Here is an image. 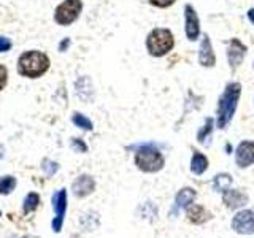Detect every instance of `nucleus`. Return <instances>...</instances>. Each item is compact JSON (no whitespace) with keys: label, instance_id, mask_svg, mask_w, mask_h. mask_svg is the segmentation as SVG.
Wrapping results in <instances>:
<instances>
[{"label":"nucleus","instance_id":"nucleus-1","mask_svg":"<svg viewBox=\"0 0 254 238\" xmlns=\"http://www.w3.org/2000/svg\"><path fill=\"white\" fill-rule=\"evenodd\" d=\"M242 95V84L238 81H230L226 84L224 91L219 95L216 105V127L221 130H226L230 121L234 119L238 102Z\"/></svg>","mask_w":254,"mask_h":238},{"label":"nucleus","instance_id":"nucleus-2","mask_svg":"<svg viewBox=\"0 0 254 238\" xmlns=\"http://www.w3.org/2000/svg\"><path fill=\"white\" fill-rule=\"evenodd\" d=\"M145 46L151 58H156V59L165 58V56L175 48L173 32L167 27H154L146 35Z\"/></svg>","mask_w":254,"mask_h":238},{"label":"nucleus","instance_id":"nucleus-3","mask_svg":"<svg viewBox=\"0 0 254 238\" xmlns=\"http://www.w3.org/2000/svg\"><path fill=\"white\" fill-rule=\"evenodd\" d=\"M48 68H50V58L37 50H32L21 54L18 60V71L19 75L27 76V78H40L43 76Z\"/></svg>","mask_w":254,"mask_h":238},{"label":"nucleus","instance_id":"nucleus-4","mask_svg":"<svg viewBox=\"0 0 254 238\" xmlns=\"http://www.w3.org/2000/svg\"><path fill=\"white\" fill-rule=\"evenodd\" d=\"M133 161H135V165H137V169L145 173L161 172L165 165V159L161 151L156 148L154 143L138 145V149L135 151Z\"/></svg>","mask_w":254,"mask_h":238},{"label":"nucleus","instance_id":"nucleus-5","mask_svg":"<svg viewBox=\"0 0 254 238\" xmlns=\"http://www.w3.org/2000/svg\"><path fill=\"white\" fill-rule=\"evenodd\" d=\"M83 11V2L81 0H64V2L56 8L54 11V21L59 26H70L73 24L79 14Z\"/></svg>","mask_w":254,"mask_h":238},{"label":"nucleus","instance_id":"nucleus-6","mask_svg":"<svg viewBox=\"0 0 254 238\" xmlns=\"http://www.w3.org/2000/svg\"><path fill=\"white\" fill-rule=\"evenodd\" d=\"M246 53H248V48H246L238 38H230L227 42L226 54H227L229 68L232 73L237 71V68L243 63V59L246 58Z\"/></svg>","mask_w":254,"mask_h":238},{"label":"nucleus","instance_id":"nucleus-7","mask_svg":"<svg viewBox=\"0 0 254 238\" xmlns=\"http://www.w3.org/2000/svg\"><path fill=\"white\" fill-rule=\"evenodd\" d=\"M185 34L189 42H195L200 37V19L192 5H185Z\"/></svg>","mask_w":254,"mask_h":238},{"label":"nucleus","instance_id":"nucleus-8","mask_svg":"<svg viewBox=\"0 0 254 238\" xmlns=\"http://www.w3.org/2000/svg\"><path fill=\"white\" fill-rule=\"evenodd\" d=\"M53 208L56 213V218L53 219V230L54 232H61L64 218H65L67 211V190L61 189L53 195Z\"/></svg>","mask_w":254,"mask_h":238},{"label":"nucleus","instance_id":"nucleus-9","mask_svg":"<svg viewBox=\"0 0 254 238\" xmlns=\"http://www.w3.org/2000/svg\"><path fill=\"white\" fill-rule=\"evenodd\" d=\"M232 229L240 235L254 234V211L243 210L240 213H237L232 219Z\"/></svg>","mask_w":254,"mask_h":238},{"label":"nucleus","instance_id":"nucleus-10","mask_svg":"<svg viewBox=\"0 0 254 238\" xmlns=\"http://www.w3.org/2000/svg\"><path fill=\"white\" fill-rule=\"evenodd\" d=\"M198 63L203 68H213L216 65V54H214L210 35H203L200 46H198Z\"/></svg>","mask_w":254,"mask_h":238},{"label":"nucleus","instance_id":"nucleus-11","mask_svg":"<svg viewBox=\"0 0 254 238\" xmlns=\"http://www.w3.org/2000/svg\"><path fill=\"white\" fill-rule=\"evenodd\" d=\"M235 164L240 169H246L254 164V141L245 140L235 149Z\"/></svg>","mask_w":254,"mask_h":238},{"label":"nucleus","instance_id":"nucleus-12","mask_svg":"<svg viewBox=\"0 0 254 238\" xmlns=\"http://www.w3.org/2000/svg\"><path fill=\"white\" fill-rule=\"evenodd\" d=\"M222 202L226 203L227 208L237 210V208H242V206H245L246 203H248L250 198L240 189H229V190H226V192H224Z\"/></svg>","mask_w":254,"mask_h":238},{"label":"nucleus","instance_id":"nucleus-13","mask_svg":"<svg viewBox=\"0 0 254 238\" xmlns=\"http://www.w3.org/2000/svg\"><path fill=\"white\" fill-rule=\"evenodd\" d=\"M71 189H73V194L79 198L83 197H87L89 194L94 192L95 189V181L92 179V177H89V175H81V177H78L73 182V186H71Z\"/></svg>","mask_w":254,"mask_h":238},{"label":"nucleus","instance_id":"nucleus-14","mask_svg":"<svg viewBox=\"0 0 254 238\" xmlns=\"http://www.w3.org/2000/svg\"><path fill=\"white\" fill-rule=\"evenodd\" d=\"M211 218V214L206 211L203 206L200 205H192L188 206V219L194 224H203L205 221H208Z\"/></svg>","mask_w":254,"mask_h":238},{"label":"nucleus","instance_id":"nucleus-15","mask_svg":"<svg viewBox=\"0 0 254 238\" xmlns=\"http://www.w3.org/2000/svg\"><path fill=\"white\" fill-rule=\"evenodd\" d=\"M195 197H197V192L192 187H183L180 189L177 197H175V202H177L178 208H188V206L194 203Z\"/></svg>","mask_w":254,"mask_h":238},{"label":"nucleus","instance_id":"nucleus-16","mask_svg":"<svg viewBox=\"0 0 254 238\" xmlns=\"http://www.w3.org/2000/svg\"><path fill=\"white\" fill-rule=\"evenodd\" d=\"M208 169V159L200 151H194L192 157H190V172L194 175H202Z\"/></svg>","mask_w":254,"mask_h":238},{"label":"nucleus","instance_id":"nucleus-17","mask_svg":"<svg viewBox=\"0 0 254 238\" xmlns=\"http://www.w3.org/2000/svg\"><path fill=\"white\" fill-rule=\"evenodd\" d=\"M75 87H76V94H78L79 99L91 100V97H92V83H91L89 78H87V76H81L76 81Z\"/></svg>","mask_w":254,"mask_h":238},{"label":"nucleus","instance_id":"nucleus-18","mask_svg":"<svg viewBox=\"0 0 254 238\" xmlns=\"http://www.w3.org/2000/svg\"><path fill=\"white\" fill-rule=\"evenodd\" d=\"M230 184H232V177L229 173H219L213 179V189L216 192H226L230 189Z\"/></svg>","mask_w":254,"mask_h":238},{"label":"nucleus","instance_id":"nucleus-19","mask_svg":"<svg viewBox=\"0 0 254 238\" xmlns=\"http://www.w3.org/2000/svg\"><path fill=\"white\" fill-rule=\"evenodd\" d=\"M213 125H214V119L213 118H206L203 127L197 133V141L198 143H202V145H206V143H210V137H211V132H213Z\"/></svg>","mask_w":254,"mask_h":238},{"label":"nucleus","instance_id":"nucleus-20","mask_svg":"<svg viewBox=\"0 0 254 238\" xmlns=\"http://www.w3.org/2000/svg\"><path fill=\"white\" fill-rule=\"evenodd\" d=\"M40 205V195L37 192H30L24 198V213H32L38 208Z\"/></svg>","mask_w":254,"mask_h":238},{"label":"nucleus","instance_id":"nucleus-21","mask_svg":"<svg viewBox=\"0 0 254 238\" xmlns=\"http://www.w3.org/2000/svg\"><path fill=\"white\" fill-rule=\"evenodd\" d=\"M71 121H73V124L76 127H79V129H83V130H92L94 129V124H92L91 119L86 118L81 113H75L73 116H71Z\"/></svg>","mask_w":254,"mask_h":238},{"label":"nucleus","instance_id":"nucleus-22","mask_svg":"<svg viewBox=\"0 0 254 238\" xmlns=\"http://www.w3.org/2000/svg\"><path fill=\"white\" fill-rule=\"evenodd\" d=\"M16 187V178L6 175V177L0 178V194L2 195H8L11 190Z\"/></svg>","mask_w":254,"mask_h":238},{"label":"nucleus","instance_id":"nucleus-23","mask_svg":"<svg viewBox=\"0 0 254 238\" xmlns=\"http://www.w3.org/2000/svg\"><path fill=\"white\" fill-rule=\"evenodd\" d=\"M146 2L154 6V8H161V10H165V8H170L177 3V0H146Z\"/></svg>","mask_w":254,"mask_h":238},{"label":"nucleus","instance_id":"nucleus-24","mask_svg":"<svg viewBox=\"0 0 254 238\" xmlns=\"http://www.w3.org/2000/svg\"><path fill=\"white\" fill-rule=\"evenodd\" d=\"M42 167H43V170H45V173L48 175V177H53V175L59 170V165L56 162H53V161H50V159H45Z\"/></svg>","mask_w":254,"mask_h":238},{"label":"nucleus","instance_id":"nucleus-25","mask_svg":"<svg viewBox=\"0 0 254 238\" xmlns=\"http://www.w3.org/2000/svg\"><path fill=\"white\" fill-rule=\"evenodd\" d=\"M71 146H73V149L79 151V153H86V151H87V146L84 145V141L81 138H73V140H71Z\"/></svg>","mask_w":254,"mask_h":238},{"label":"nucleus","instance_id":"nucleus-26","mask_svg":"<svg viewBox=\"0 0 254 238\" xmlns=\"http://www.w3.org/2000/svg\"><path fill=\"white\" fill-rule=\"evenodd\" d=\"M6 81H8V71L3 65H0V91L6 86Z\"/></svg>","mask_w":254,"mask_h":238},{"label":"nucleus","instance_id":"nucleus-27","mask_svg":"<svg viewBox=\"0 0 254 238\" xmlns=\"http://www.w3.org/2000/svg\"><path fill=\"white\" fill-rule=\"evenodd\" d=\"M11 48V42L10 38L6 37H0V53H6Z\"/></svg>","mask_w":254,"mask_h":238},{"label":"nucleus","instance_id":"nucleus-28","mask_svg":"<svg viewBox=\"0 0 254 238\" xmlns=\"http://www.w3.org/2000/svg\"><path fill=\"white\" fill-rule=\"evenodd\" d=\"M68 45H70V40H68V38H65V40H64V42L59 45V51H65L67 48H68Z\"/></svg>","mask_w":254,"mask_h":238},{"label":"nucleus","instance_id":"nucleus-29","mask_svg":"<svg viewBox=\"0 0 254 238\" xmlns=\"http://www.w3.org/2000/svg\"><path fill=\"white\" fill-rule=\"evenodd\" d=\"M246 16H248V19H250V22L254 26V8H250L248 10V13H246Z\"/></svg>","mask_w":254,"mask_h":238},{"label":"nucleus","instance_id":"nucleus-30","mask_svg":"<svg viewBox=\"0 0 254 238\" xmlns=\"http://www.w3.org/2000/svg\"><path fill=\"white\" fill-rule=\"evenodd\" d=\"M2 157H3V148L0 146V159H2Z\"/></svg>","mask_w":254,"mask_h":238},{"label":"nucleus","instance_id":"nucleus-31","mask_svg":"<svg viewBox=\"0 0 254 238\" xmlns=\"http://www.w3.org/2000/svg\"><path fill=\"white\" fill-rule=\"evenodd\" d=\"M24 238H35V237H24Z\"/></svg>","mask_w":254,"mask_h":238},{"label":"nucleus","instance_id":"nucleus-32","mask_svg":"<svg viewBox=\"0 0 254 238\" xmlns=\"http://www.w3.org/2000/svg\"><path fill=\"white\" fill-rule=\"evenodd\" d=\"M0 216H2V211H0Z\"/></svg>","mask_w":254,"mask_h":238},{"label":"nucleus","instance_id":"nucleus-33","mask_svg":"<svg viewBox=\"0 0 254 238\" xmlns=\"http://www.w3.org/2000/svg\"><path fill=\"white\" fill-rule=\"evenodd\" d=\"M253 68H254V62H253Z\"/></svg>","mask_w":254,"mask_h":238}]
</instances>
